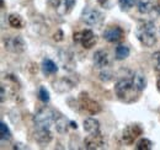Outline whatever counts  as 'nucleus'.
<instances>
[{"instance_id": "1", "label": "nucleus", "mask_w": 160, "mask_h": 150, "mask_svg": "<svg viewBox=\"0 0 160 150\" xmlns=\"http://www.w3.org/2000/svg\"><path fill=\"white\" fill-rule=\"evenodd\" d=\"M145 86H147L145 75H143L142 73H133L117 80V82L115 84V94L122 102L133 103L139 98Z\"/></svg>"}, {"instance_id": "2", "label": "nucleus", "mask_w": 160, "mask_h": 150, "mask_svg": "<svg viewBox=\"0 0 160 150\" xmlns=\"http://www.w3.org/2000/svg\"><path fill=\"white\" fill-rule=\"evenodd\" d=\"M136 36L142 46L150 48L157 43V28L153 21L140 20L136 28Z\"/></svg>"}, {"instance_id": "3", "label": "nucleus", "mask_w": 160, "mask_h": 150, "mask_svg": "<svg viewBox=\"0 0 160 150\" xmlns=\"http://www.w3.org/2000/svg\"><path fill=\"white\" fill-rule=\"evenodd\" d=\"M57 114H58V111L49 107H43L33 116V124L35 127L52 129V127H54Z\"/></svg>"}, {"instance_id": "4", "label": "nucleus", "mask_w": 160, "mask_h": 150, "mask_svg": "<svg viewBox=\"0 0 160 150\" xmlns=\"http://www.w3.org/2000/svg\"><path fill=\"white\" fill-rule=\"evenodd\" d=\"M80 20L85 25H88V26L100 27L101 25L103 23L105 16H103V14L101 11H99L98 9H94V8H84L82 11H81V15H80Z\"/></svg>"}, {"instance_id": "5", "label": "nucleus", "mask_w": 160, "mask_h": 150, "mask_svg": "<svg viewBox=\"0 0 160 150\" xmlns=\"http://www.w3.org/2000/svg\"><path fill=\"white\" fill-rule=\"evenodd\" d=\"M78 105H79V108L81 111L89 113L91 116L101 112V105L98 101H95L92 97H90V95L86 94V92H81L79 95Z\"/></svg>"}, {"instance_id": "6", "label": "nucleus", "mask_w": 160, "mask_h": 150, "mask_svg": "<svg viewBox=\"0 0 160 150\" xmlns=\"http://www.w3.org/2000/svg\"><path fill=\"white\" fill-rule=\"evenodd\" d=\"M73 39H74L75 43H79L86 49L92 48L98 42L96 35L91 30H82L79 32H75L74 36H73Z\"/></svg>"}, {"instance_id": "7", "label": "nucleus", "mask_w": 160, "mask_h": 150, "mask_svg": "<svg viewBox=\"0 0 160 150\" xmlns=\"http://www.w3.org/2000/svg\"><path fill=\"white\" fill-rule=\"evenodd\" d=\"M77 0H48V5L60 16L68 15L74 5H75Z\"/></svg>"}, {"instance_id": "8", "label": "nucleus", "mask_w": 160, "mask_h": 150, "mask_svg": "<svg viewBox=\"0 0 160 150\" xmlns=\"http://www.w3.org/2000/svg\"><path fill=\"white\" fill-rule=\"evenodd\" d=\"M143 134V128L139 124H128L122 132V140L127 145H132Z\"/></svg>"}, {"instance_id": "9", "label": "nucleus", "mask_w": 160, "mask_h": 150, "mask_svg": "<svg viewBox=\"0 0 160 150\" xmlns=\"http://www.w3.org/2000/svg\"><path fill=\"white\" fill-rule=\"evenodd\" d=\"M138 11L143 15L158 16L160 14V5L155 0H137Z\"/></svg>"}, {"instance_id": "10", "label": "nucleus", "mask_w": 160, "mask_h": 150, "mask_svg": "<svg viewBox=\"0 0 160 150\" xmlns=\"http://www.w3.org/2000/svg\"><path fill=\"white\" fill-rule=\"evenodd\" d=\"M4 44H5L6 51L15 53V54H20L22 52H25V49H26V42L23 41V38L21 36L8 37L4 41Z\"/></svg>"}, {"instance_id": "11", "label": "nucleus", "mask_w": 160, "mask_h": 150, "mask_svg": "<svg viewBox=\"0 0 160 150\" xmlns=\"http://www.w3.org/2000/svg\"><path fill=\"white\" fill-rule=\"evenodd\" d=\"M84 145H85V149L89 150L101 149L105 147V138L101 134V132L89 133V135H86L84 139Z\"/></svg>"}, {"instance_id": "12", "label": "nucleus", "mask_w": 160, "mask_h": 150, "mask_svg": "<svg viewBox=\"0 0 160 150\" xmlns=\"http://www.w3.org/2000/svg\"><path fill=\"white\" fill-rule=\"evenodd\" d=\"M102 36L110 43H118L124 38V31L120 26H110L103 31Z\"/></svg>"}, {"instance_id": "13", "label": "nucleus", "mask_w": 160, "mask_h": 150, "mask_svg": "<svg viewBox=\"0 0 160 150\" xmlns=\"http://www.w3.org/2000/svg\"><path fill=\"white\" fill-rule=\"evenodd\" d=\"M33 137H35V140L41 145L48 144L53 138L52 131L49 128H40V127H35Z\"/></svg>"}, {"instance_id": "14", "label": "nucleus", "mask_w": 160, "mask_h": 150, "mask_svg": "<svg viewBox=\"0 0 160 150\" xmlns=\"http://www.w3.org/2000/svg\"><path fill=\"white\" fill-rule=\"evenodd\" d=\"M94 67L98 69H106L110 65V58H108V53L103 49H99L94 53Z\"/></svg>"}, {"instance_id": "15", "label": "nucleus", "mask_w": 160, "mask_h": 150, "mask_svg": "<svg viewBox=\"0 0 160 150\" xmlns=\"http://www.w3.org/2000/svg\"><path fill=\"white\" fill-rule=\"evenodd\" d=\"M74 88V81H72L69 78H62L53 82V89L57 92H68Z\"/></svg>"}, {"instance_id": "16", "label": "nucleus", "mask_w": 160, "mask_h": 150, "mask_svg": "<svg viewBox=\"0 0 160 150\" xmlns=\"http://www.w3.org/2000/svg\"><path fill=\"white\" fill-rule=\"evenodd\" d=\"M41 68H42V73L44 75H53L58 72L57 64H56L52 59H49V58H44V59L42 60Z\"/></svg>"}, {"instance_id": "17", "label": "nucleus", "mask_w": 160, "mask_h": 150, "mask_svg": "<svg viewBox=\"0 0 160 150\" xmlns=\"http://www.w3.org/2000/svg\"><path fill=\"white\" fill-rule=\"evenodd\" d=\"M84 131L89 133H96L100 132V122L92 117H89L84 121Z\"/></svg>"}, {"instance_id": "18", "label": "nucleus", "mask_w": 160, "mask_h": 150, "mask_svg": "<svg viewBox=\"0 0 160 150\" xmlns=\"http://www.w3.org/2000/svg\"><path fill=\"white\" fill-rule=\"evenodd\" d=\"M9 23L14 28H22V26H23V21L21 19V16L16 15V14L9 15Z\"/></svg>"}, {"instance_id": "19", "label": "nucleus", "mask_w": 160, "mask_h": 150, "mask_svg": "<svg viewBox=\"0 0 160 150\" xmlns=\"http://www.w3.org/2000/svg\"><path fill=\"white\" fill-rule=\"evenodd\" d=\"M128 56H129V48L127 46L120 44L116 48V59L117 60H123V59H126Z\"/></svg>"}, {"instance_id": "20", "label": "nucleus", "mask_w": 160, "mask_h": 150, "mask_svg": "<svg viewBox=\"0 0 160 150\" xmlns=\"http://www.w3.org/2000/svg\"><path fill=\"white\" fill-rule=\"evenodd\" d=\"M0 138H1L2 142H5V140L8 142V140L11 139V132H10L9 127L6 126L5 122H1L0 123Z\"/></svg>"}, {"instance_id": "21", "label": "nucleus", "mask_w": 160, "mask_h": 150, "mask_svg": "<svg viewBox=\"0 0 160 150\" xmlns=\"http://www.w3.org/2000/svg\"><path fill=\"white\" fill-rule=\"evenodd\" d=\"M153 142L152 140H149V139H147V138H142L138 140V143H137V145H136V148L137 150H150L153 149Z\"/></svg>"}, {"instance_id": "22", "label": "nucleus", "mask_w": 160, "mask_h": 150, "mask_svg": "<svg viewBox=\"0 0 160 150\" xmlns=\"http://www.w3.org/2000/svg\"><path fill=\"white\" fill-rule=\"evenodd\" d=\"M136 1L137 0H118V5L122 11H128L134 6Z\"/></svg>"}, {"instance_id": "23", "label": "nucleus", "mask_w": 160, "mask_h": 150, "mask_svg": "<svg viewBox=\"0 0 160 150\" xmlns=\"http://www.w3.org/2000/svg\"><path fill=\"white\" fill-rule=\"evenodd\" d=\"M38 98H40L43 103L49 102V98H51L49 97V92H48V90L44 86H41L40 89H38Z\"/></svg>"}, {"instance_id": "24", "label": "nucleus", "mask_w": 160, "mask_h": 150, "mask_svg": "<svg viewBox=\"0 0 160 150\" xmlns=\"http://www.w3.org/2000/svg\"><path fill=\"white\" fill-rule=\"evenodd\" d=\"M100 79L102 81H110L112 79V73L106 68V69H101L100 72Z\"/></svg>"}, {"instance_id": "25", "label": "nucleus", "mask_w": 160, "mask_h": 150, "mask_svg": "<svg viewBox=\"0 0 160 150\" xmlns=\"http://www.w3.org/2000/svg\"><path fill=\"white\" fill-rule=\"evenodd\" d=\"M153 67L155 72L160 73V52H157L153 54Z\"/></svg>"}, {"instance_id": "26", "label": "nucleus", "mask_w": 160, "mask_h": 150, "mask_svg": "<svg viewBox=\"0 0 160 150\" xmlns=\"http://www.w3.org/2000/svg\"><path fill=\"white\" fill-rule=\"evenodd\" d=\"M98 1L100 2L101 6H103V8H106V9H110V6H111V4H110L108 0H98Z\"/></svg>"}, {"instance_id": "27", "label": "nucleus", "mask_w": 160, "mask_h": 150, "mask_svg": "<svg viewBox=\"0 0 160 150\" xmlns=\"http://www.w3.org/2000/svg\"><path fill=\"white\" fill-rule=\"evenodd\" d=\"M53 38H54V41H58V42L62 41V39H63V32H62L60 30H58V32L54 35V37Z\"/></svg>"}, {"instance_id": "28", "label": "nucleus", "mask_w": 160, "mask_h": 150, "mask_svg": "<svg viewBox=\"0 0 160 150\" xmlns=\"http://www.w3.org/2000/svg\"><path fill=\"white\" fill-rule=\"evenodd\" d=\"M14 149H27V147H22V144H15L14 145Z\"/></svg>"}, {"instance_id": "29", "label": "nucleus", "mask_w": 160, "mask_h": 150, "mask_svg": "<svg viewBox=\"0 0 160 150\" xmlns=\"http://www.w3.org/2000/svg\"><path fill=\"white\" fill-rule=\"evenodd\" d=\"M157 88H158V91L160 92V79L158 80V82H157Z\"/></svg>"}, {"instance_id": "30", "label": "nucleus", "mask_w": 160, "mask_h": 150, "mask_svg": "<svg viewBox=\"0 0 160 150\" xmlns=\"http://www.w3.org/2000/svg\"><path fill=\"white\" fill-rule=\"evenodd\" d=\"M1 8H4V0H1Z\"/></svg>"}]
</instances>
